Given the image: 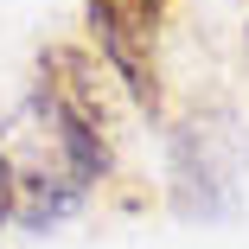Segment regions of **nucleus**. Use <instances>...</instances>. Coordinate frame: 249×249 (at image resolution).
Masks as SVG:
<instances>
[{
  "mask_svg": "<svg viewBox=\"0 0 249 249\" xmlns=\"http://www.w3.org/2000/svg\"><path fill=\"white\" fill-rule=\"evenodd\" d=\"M7 217H19V173H13L7 154H0V224Z\"/></svg>",
  "mask_w": 249,
  "mask_h": 249,
  "instance_id": "nucleus-3",
  "label": "nucleus"
},
{
  "mask_svg": "<svg viewBox=\"0 0 249 249\" xmlns=\"http://www.w3.org/2000/svg\"><path fill=\"white\" fill-rule=\"evenodd\" d=\"M89 26L103 45L109 77L147 115H166V26H173V0H89Z\"/></svg>",
  "mask_w": 249,
  "mask_h": 249,
  "instance_id": "nucleus-2",
  "label": "nucleus"
},
{
  "mask_svg": "<svg viewBox=\"0 0 249 249\" xmlns=\"http://www.w3.org/2000/svg\"><path fill=\"white\" fill-rule=\"evenodd\" d=\"M32 109L52 128L58 166L89 192L115 173V96L83 45H45L32 64Z\"/></svg>",
  "mask_w": 249,
  "mask_h": 249,
  "instance_id": "nucleus-1",
  "label": "nucleus"
}]
</instances>
